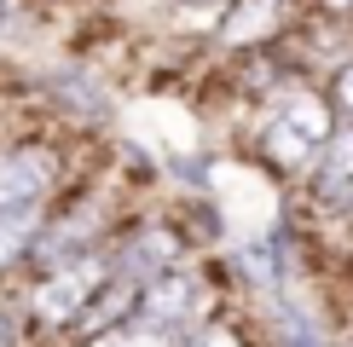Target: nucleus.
I'll list each match as a JSON object with an SVG mask.
<instances>
[{
	"label": "nucleus",
	"instance_id": "obj_1",
	"mask_svg": "<svg viewBox=\"0 0 353 347\" xmlns=\"http://www.w3.org/2000/svg\"><path fill=\"white\" fill-rule=\"evenodd\" d=\"M325 139H330V105L319 93H307V87H290V93L267 110V122H261V151H267L272 162H284V168L319 156Z\"/></svg>",
	"mask_w": 353,
	"mask_h": 347
},
{
	"label": "nucleus",
	"instance_id": "obj_2",
	"mask_svg": "<svg viewBox=\"0 0 353 347\" xmlns=\"http://www.w3.org/2000/svg\"><path fill=\"white\" fill-rule=\"evenodd\" d=\"M105 284H110V266H105L99 255L47 266V278L29 289V313H41L47 324H64V318H76L81 307H93V295H99Z\"/></svg>",
	"mask_w": 353,
	"mask_h": 347
},
{
	"label": "nucleus",
	"instance_id": "obj_3",
	"mask_svg": "<svg viewBox=\"0 0 353 347\" xmlns=\"http://www.w3.org/2000/svg\"><path fill=\"white\" fill-rule=\"evenodd\" d=\"M203 313H209V284L191 278V272H180V266H163L139 289V318L145 324L174 330V324H197Z\"/></svg>",
	"mask_w": 353,
	"mask_h": 347
},
{
	"label": "nucleus",
	"instance_id": "obj_4",
	"mask_svg": "<svg viewBox=\"0 0 353 347\" xmlns=\"http://www.w3.org/2000/svg\"><path fill=\"white\" fill-rule=\"evenodd\" d=\"M47 180H52L47 151H0V214L6 209H35Z\"/></svg>",
	"mask_w": 353,
	"mask_h": 347
},
{
	"label": "nucleus",
	"instance_id": "obj_5",
	"mask_svg": "<svg viewBox=\"0 0 353 347\" xmlns=\"http://www.w3.org/2000/svg\"><path fill=\"white\" fill-rule=\"evenodd\" d=\"M35 231H41V220H35L29 209H6V214H0V272H6V266H18V260L29 255Z\"/></svg>",
	"mask_w": 353,
	"mask_h": 347
},
{
	"label": "nucleus",
	"instance_id": "obj_6",
	"mask_svg": "<svg viewBox=\"0 0 353 347\" xmlns=\"http://www.w3.org/2000/svg\"><path fill=\"white\" fill-rule=\"evenodd\" d=\"M128 266L139 272V278H157L163 266H174V238L168 231H145V238L128 243Z\"/></svg>",
	"mask_w": 353,
	"mask_h": 347
},
{
	"label": "nucleus",
	"instance_id": "obj_7",
	"mask_svg": "<svg viewBox=\"0 0 353 347\" xmlns=\"http://www.w3.org/2000/svg\"><path fill=\"white\" fill-rule=\"evenodd\" d=\"M325 145H330L325 191H330V197H342V202H353V127H347V134H336V139H325Z\"/></svg>",
	"mask_w": 353,
	"mask_h": 347
},
{
	"label": "nucleus",
	"instance_id": "obj_8",
	"mask_svg": "<svg viewBox=\"0 0 353 347\" xmlns=\"http://www.w3.org/2000/svg\"><path fill=\"white\" fill-rule=\"evenodd\" d=\"M272 23V0H238L226 12V41H255V29Z\"/></svg>",
	"mask_w": 353,
	"mask_h": 347
},
{
	"label": "nucleus",
	"instance_id": "obj_9",
	"mask_svg": "<svg viewBox=\"0 0 353 347\" xmlns=\"http://www.w3.org/2000/svg\"><path fill=\"white\" fill-rule=\"evenodd\" d=\"M105 347H185V341L174 336V330H163V324H145V318H139V324H122V330H116V336H110Z\"/></svg>",
	"mask_w": 353,
	"mask_h": 347
},
{
	"label": "nucleus",
	"instance_id": "obj_10",
	"mask_svg": "<svg viewBox=\"0 0 353 347\" xmlns=\"http://www.w3.org/2000/svg\"><path fill=\"white\" fill-rule=\"evenodd\" d=\"M191 347H238V336H232L226 324H209V330H203V336L191 341Z\"/></svg>",
	"mask_w": 353,
	"mask_h": 347
},
{
	"label": "nucleus",
	"instance_id": "obj_11",
	"mask_svg": "<svg viewBox=\"0 0 353 347\" xmlns=\"http://www.w3.org/2000/svg\"><path fill=\"white\" fill-rule=\"evenodd\" d=\"M336 105H342V110H353V64L342 70V76H336Z\"/></svg>",
	"mask_w": 353,
	"mask_h": 347
}]
</instances>
